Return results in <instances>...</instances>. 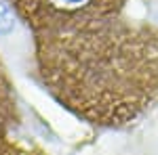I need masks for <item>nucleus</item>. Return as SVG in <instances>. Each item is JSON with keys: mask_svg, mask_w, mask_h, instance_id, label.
<instances>
[{"mask_svg": "<svg viewBox=\"0 0 158 155\" xmlns=\"http://www.w3.org/2000/svg\"><path fill=\"white\" fill-rule=\"evenodd\" d=\"M51 80L80 115L118 126L158 95V27L118 17L53 36Z\"/></svg>", "mask_w": 158, "mask_h": 155, "instance_id": "obj_1", "label": "nucleus"}, {"mask_svg": "<svg viewBox=\"0 0 158 155\" xmlns=\"http://www.w3.org/2000/svg\"><path fill=\"white\" fill-rule=\"evenodd\" d=\"M15 27V15L9 4V0H0V36L9 34Z\"/></svg>", "mask_w": 158, "mask_h": 155, "instance_id": "obj_2", "label": "nucleus"}]
</instances>
